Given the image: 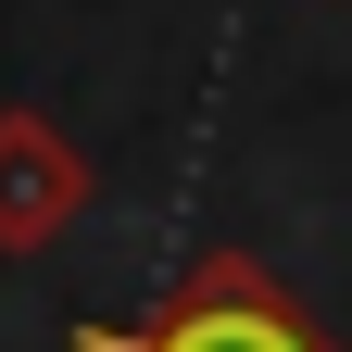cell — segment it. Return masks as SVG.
<instances>
[{"label":"cell","instance_id":"obj_2","mask_svg":"<svg viewBox=\"0 0 352 352\" xmlns=\"http://www.w3.org/2000/svg\"><path fill=\"white\" fill-rule=\"evenodd\" d=\"M76 201H88V164L51 126H0V252H38Z\"/></svg>","mask_w":352,"mask_h":352},{"label":"cell","instance_id":"obj_1","mask_svg":"<svg viewBox=\"0 0 352 352\" xmlns=\"http://www.w3.org/2000/svg\"><path fill=\"white\" fill-rule=\"evenodd\" d=\"M76 352H340L252 252H201L151 327H76Z\"/></svg>","mask_w":352,"mask_h":352}]
</instances>
